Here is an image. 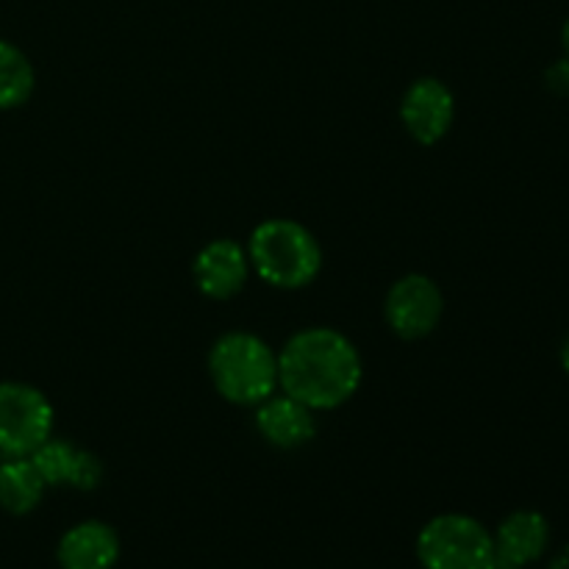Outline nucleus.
I'll return each instance as SVG.
<instances>
[{
  "label": "nucleus",
  "mask_w": 569,
  "mask_h": 569,
  "mask_svg": "<svg viewBox=\"0 0 569 569\" xmlns=\"http://www.w3.org/2000/svg\"><path fill=\"white\" fill-rule=\"evenodd\" d=\"M37 87V76L17 44L0 39V109H17L26 103Z\"/></svg>",
  "instance_id": "13"
},
{
  "label": "nucleus",
  "mask_w": 569,
  "mask_h": 569,
  "mask_svg": "<svg viewBox=\"0 0 569 569\" xmlns=\"http://www.w3.org/2000/svg\"><path fill=\"white\" fill-rule=\"evenodd\" d=\"M44 481L31 459H6L0 465V509L9 515H31L42 503Z\"/></svg>",
  "instance_id": "12"
},
{
  "label": "nucleus",
  "mask_w": 569,
  "mask_h": 569,
  "mask_svg": "<svg viewBox=\"0 0 569 569\" xmlns=\"http://www.w3.org/2000/svg\"><path fill=\"white\" fill-rule=\"evenodd\" d=\"M483 569H526V567H520L517 561H511L509 556H503L500 550H492V556H489Z\"/></svg>",
  "instance_id": "17"
},
{
  "label": "nucleus",
  "mask_w": 569,
  "mask_h": 569,
  "mask_svg": "<svg viewBox=\"0 0 569 569\" xmlns=\"http://www.w3.org/2000/svg\"><path fill=\"white\" fill-rule=\"evenodd\" d=\"M244 250L250 270L272 289L283 292L309 287L322 270V248L315 233L283 217H272L256 226Z\"/></svg>",
  "instance_id": "2"
},
{
  "label": "nucleus",
  "mask_w": 569,
  "mask_h": 569,
  "mask_svg": "<svg viewBox=\"0 0 569 569\" xmlns=\"http://www.w3.org/2000/svg\"><path fill=\"white\" fill-rule=\"evenodd\" d=\"M100 481H103V461L94 453H89V450H76L70 481L67 483L78 489V492H92V489L100 487Z\"/></svg>",
  "instance_id": "15"
},
{
  "label": "nucleus",
  "mask_w": 569,
  "mask_h": 569,
  "mask_svg": "<svg viewBox=\"0 0 569 569\" xmlns=\"http://www.w3.org/2000/svg\"><path fill=\"white\" fill-rule=\"evenodd\" d=\"M442 315V289H439V283H433V278L420 276V272H411V276L395 281L392 289L387 292V300H383L387 326L400 339H409V342L433 333Z\"/></svg>",
  "instance_id": "6"
},
{
  "label": "nucleus",
  "mask_w": 569,
  "mask_h": 569,
  "mask_svg": "<svg viewBox=\"0 0 569 569\" xmlns=\"http://www.w3.org/2000/svg\"><path fill=\"white\" fill-rule=\"evenodd\" d=\"M561 48H565V56L569 59V17H567L565 28H561Z\"/></svg>",
  "instance_id": "20"
},
{
  "label": "nucleus",
  "mask_w": 569,
  "mask_h": 569,
  "mask_svg": "<svg viewBox=\"0 0 569 569\" xmlns=\"http://www.w3.org/2000/svg\"><path fill=\"white\" fill-rule=\"evenodd\" d=\"M495 550L509 556L520 567L533 565L545 556L550 545V522L548 517L533 509L511 511L495 533Z\"/></svg>",
  "instance_id": "11"
},
{
  "label": "nucleus",
  "mask_w": 569,
  "mask_h": 569,
  "mask_svg": "<svg viewBox=\"0 0 569 569\" xmlns=\"http://www.w3.org/2000/svg\"><path fill=\"white\" fill-rule=\"evenodd\" d=\"M53 437V406L42 389L20 381L0 383V453L28 459Z\"/></svg>",
  "instance_id": "5"
},
{
  "label": "nucleus",
  "mask_w": 569,
  "mask_h": 569,
  "mask_svg": "<svg viewBox=\"0 0 569 569\" xmlns=\"http://www.w3.org/2000/svg\"><path fill=\"white\" fill-rule=\"evenodd\" d=\"M492 550V533L470 515L433 517L417 537V559L426 569H483Z\"/></svg>",
  "instance_id": "4"
},
{
  "label": "nucleus",
  "mask_w": 569,
  "mask_h": 569,
  "mask_svg": "<svg viewBox=\"0 0 569 569\" xmlns=\"http://www.w3.org/2000/svg\"><path fill=\"white\" fill-rule=\"evenodd\" d=\"M456 120V94L439 78H417L400 100V122L420 144H437Z\"/></svg>",
  "instance_id": "7"
},
{
  "label": "nucleus",
  "mask_w": 569,
  "mask_h": 569,
  "mask_svg": "<svg viewBox=\"0 0 569 569\" xmlns=\"http://www.w3.org/2000/svg\"><path fill=\"white\" fill-rule=\"evenodd\" d=\"M76 450L70 442L64 439H44L37 450H33L28 459L31 465L37 467V472L42 476L44 487H61V483L70 481V470H72V459H76Z\"/></svg>",
  "instance_id": "14"
},
{
  "label": "nucleus",
  "mask_w": 569,
  "mask_h": 569,
  "mask_svg": "<svg viewBox=\"0 0 569 569\" xmlns=\"http://www.w3.org/2000/svg\"><path fill=\"white\" fill-rule=\"evenodd\" d=\"M192 276L209 300L237 298L250 276L248 250L233 239H214L194 256Z\"/></svg>",
  "instance_id": "8"
},
{
  "label": "nucleus",
  "mask_w": 569,
  "mask_h": 569,
  "mask_svg": "<svg viewBox=\"0 0 569 569\" xmlns=\"http://www.w3.org/2000/svg\"><path fill=\"white\" fill-rule=\"evenodd\" d=\"M559 359H561V367H565V372L569 376V333L565 337V342H561Z\"/></svg>",
  "instance_id": "19"
},
{
  "label": "nucleus",
  "mask_w": 569,
  "mask_h": 569,
  "mask_svg": "<svg viewBox=\"0 0 569 569\" xmlns=\"http://www.w3.org/2000/svg\"><path fill=\"white\" fill-rule=\"evenodd\" d=\"M209 378L233 406H259L278 392V353L250 331H228L211 345Z\"/></svg>",
  "instance_id": "3"
},
{
  "label": "nucleus",
  "mask_w": 569,
  "mask_h": 569,
  "mask_svg": "<svg viewBox=\"0 0 569 569\" xmlns=\"http://www.w3.org/2000/svg\"><path fill=\"white\" fill-rule=\"evenodd\" d=\"M56 556L61 569H111L120 559V539L106 522H78L61 537Z\"/></svg>",
  "instance_id": "10"
},
{
  "label": "nucleus",
  "mask_w": 569,
  "mask_h": 569,
  "mask_svg": "<svg viewBox=\"0 0 569 569\" xmlns=\"http://www.w3.org/2000/svg\"><path fill=\"white\" fill-rule=\"evenodd\" d=\"M548 569H569V545H565V548H561L559 553H556L553 559H550Z\"/></svg>",
  "instance_id": "18"
},
{
  "label": "nucleus",
  "mask_w": 569,
  "mask_h": 569,
  "mask_svg": "<svg viewBox=\"0 0 569 569\" xmlns=\"http://www.w3.org/2000/svg\"><path fill=\"white\" fill-rule=\"evenodd\" d=\"M256 428L264 442L281 450H298L317 437L315 411L283 392L256 406Z\"/></svg>",
  "instance_id": "9"
},
{
  "label": "nucleus",
  "mask_w": 569,
  "mask_h": 569,
  "mask_svg": "<svg viewBox=\"0 0 569 569\" xmlns=\"http://www.w3.org/2000/svg\"><path fill=\"white\" fill-rule=\"evenodd\" d=\"M545 81H548V89L550 92L556 94H569V59L565 56V59L553 61V64L548 67V72H545Z\"/></svg>",
  "instance_id": "16"
},
{
  "label": "nucleus",
  "mask_w": 569,
  "mask_h": 569,
  "mask_svg": "<svg viewBox=\"0 0 569 569\" xmlns=\"http://www.w3.org/2000/svg\"><path fill=\"white\" fill-rule=\"evenodd\" d=\"M365 365L356 345L337 328H303L278 353V389L311 411H333L361 387Z\"/></svg>",
  "instance_id": "1"
}]
</instances>
